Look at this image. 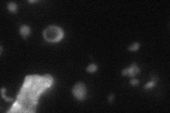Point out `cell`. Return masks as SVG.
Segmentation results:
<instances>
[{
  "instance_id": "obj_13",
  "label": "cell",
  "mask_w": 170,
  "mask_h": 113,
  "mask_svg": "<svg viewBox=\"0 0 170 113\" xmlns=\"http://www.w3.org/2000/svg\"><path fill=\"white\" fill-rule=\"evenodd\" d=\"M114 98V95H113V94H111V95H109V102H112V101H113V99Z\"/></svg>"
},
{
  "instance_id": "obj_3",
  "label": "cell",
  "mask_w": 170,
  "mask_h": 113,
  "mask_svg": "<svg viewBox=\"0 0 170 113\" xmlns=\"http://www.w3.org/2000/svg\"><path fill=\"white\" fill-rule=\"evenodd\" d=\"M53 77L48 74H46L42 77V84L45 86L47 88H49L53 84Z\"/></svg>"
},
{
  "instance_id": "obj_12",
  "label": "cell",
  "mask_w": 170,
  "mask_h": 113,
  "mask_svg": "<svg viewBox=\"0 0 170 113\" xmlns=\"http://www.w3.org/2000/svg\"><path fill=\"white\" fill-rule=\"evenodd\" d=\"M122 74H123V76L128 75V69H123V70L122 71Z\"/></svg>"
},
{
  "instance_id": "obj_2",
  "label": "cell",
  "mask_w": 170,
  "mask_h": 113,
  "mask_svg": "<svg viewBox=\"0 0 170 113\" xmlns=\"http://www.w3.org/2000/svg\"><path fill=\"white\" fill-rule=\"evenodd\" d=\"M73 94L77 99L80 100L84 99L85 95H86V88L84 85L81 83H77L73 88Z\"/></svg>"
},
{
  "instance_id": "obj_11",
  "label": "cell",
  "mask_w": 170,
  "mask_h": 113,
  "mask_svg": "<svg viewBox=\"0 0 170 113\" xmlns=\"http://www.w3.org/2000/svg\"><path fill=\"white\" fill-rule=\"evenodd\" d=\"M5 90H5V88H2V97H3L4 98H5L7 100H10V101H11V100H12V99L7 98V97L5 96V95H4V92H5Z\"/></svg>"
},
{
  "instance_id": "obj_6",
  "label": "cell",
  "mask_w": 170,
  "mask_h": 113,
  "mask_svg": "<svg viewBox=\"0 0 170 113\" xmlns=\"http://www.w3.org/2000/svg\"><path fill=\"white\" fill-rule=\"evenodd\" d=\"M8 9L11 12L15 13V12H16V10H17V6H16V4L14 2H10L8 4Z\"/></svg>"
},
{
  "instance_id": "obj_10",
  "label": "cell",
  "mask_w": 170,
  "mask_h": 113,
  "mask_svg": "<svg viewBox=\"0 0 170 113\" xmlns=\"http://www.w3.org/2000/svg\"><path fill=\"white\" fill-rule=\"evenodd\" d=\"M133 86H138L139 84V81L137 79H132L130 82Z\"/></svg>"
},
{
  "instance_id": "obj_14",
  "label": "cell",
  "mask_w": 170,
  "mask_h": 113,
  "mask_svg": "<svg viewBox=\"0 0 170 113\" xmlns=\"http://www.w3.org/2000/svg\"><path fill=\"white\" fill-rule=\"evenodd\" d=\"M157 81V77H155V76H154V77H152V81H154V82H155L156 83V81Z\"/></svg>"
},
{
  "instance_id": "obj_4",
  "label": "cell",
  "mask_w": 170,
  "mask_h": 113,
  "mask_svg": "<svg viewBox=\"0 0 170 113\" xmlns=\"http://www.w3.org/2000/svg\"><path fill=\"white\" fill-rule=\"evenodd\" d=\"M139 72H140V69L135 64H133L132 66L130 68H128V75L130 77H134Z\"/></svg>"
},
{
  "instance_id": "obj_7",
  "label": "cell",
  "mask_w": 170,
  "mask_h": 113,
  "mask_svg": "<svg viewBox=\"0 0 170 113\" xmlns=\"http://www.w3.org/2000/svg\"><path fill=\"white\" fill-rule=\"evenodd\" d=\"M97 70V66H96L95 64H90L87 68V71L88 72H90V73H93V72H95Z\"/></svg>"
},
{
  "instance_id": "obj_5",
  "label": "cell",
  "mask_w": 170,
  "mask_h": 113,
  "mask_svg": "<svg viewBox=\"0 0 170 113\" xmlns=\"http://www.w3.org/2000/svg\"><path fill=\"white\" fill-rule=\"evenodd\" d=\"M20 33L21 34V35L26 38V36L29 35L30 33H31V30H30V28L27 26H23L21 27V29H20Z\"/></svg>"
},
{
  "instance_id": "obj_8",
  "label": "cell",
  "mask_w": 170,
  "mask_h": 113,
  "mask_svg": "<svg viewBox=\"0 0 170 113\" xmlns=\"http://www.w3.org/2000/svg\"><path fill=\"white\" fill-rule=\"evenodd\" d=\"M140 47V45L139 43H134L133 44H132L131 45L129 46L128 47V50H130V51H135V50H137Z\"/></svg>"
},
{
  "instance_id": "obj_9",
  "label": "cell",
  "mask_w": 170,
  "mask_h": 113,
  "mask_svg": "<svg viewBox=\"0 0 170 113\" xmlns=\"http://www.w3.org/2000/svg\"><path fill=\"white\" fill-rule=\"evenodd\" d=\"M155 82H154V81H151L150 83H147L145 86V89H148V88H152L153 86H154V85H155Z\"/></svg>"
},
{
  "instance_id": "obj_1",
  "label": "cell",
  "mask_w": 170,
  "mask_h": 113,
  "mask_svg": "<svg viewBox=\"0 0 170 113\" xmlns=\"http://www.w3.org/2000/svg\"><path fill=\"white\" fill-rule=\"evenodd\" d=\"M44 38L49 42L59 41L63 36V31L57 26H50L47 28L43 33Z\"/></svg>"
}]
</instances>
